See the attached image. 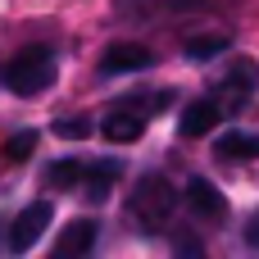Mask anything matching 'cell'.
I'll list each match as a JSON object with an SVG mask.
<instances>
[{
  "label": "cell",
  "instance_id": "obj_1",
  "mask_svg": "<svg viewBox=\"0 0 259 259\" xmlns=\"http://www.w3.org/2000/svg\"><path fill=\"white\" fill-rule=\"evenodd\" d=\"M55 77H59V64H55L50 46H27V50H18L14 59L0 64V82L14 96H41V91L55 87Z\"/></svg>",
  "mask_w": 259,
  "mask_h": 259
},
{
  "label": "cell",
  "instance_id": "obj_2",
  "mask_svg": "<svg viewBox=\"0 0 259 259\" xmlns=\"http://www.w3.org/2000/svg\"><path fill=\"white\" fill-rule=\"evenodd\" d=\"M178 209V187L164 178V173H146L127 200V219L141 228V232H159Z\"/></svg>",
  "mask_w": 259,
  "mask_h": 259
},
{
  "label": "cell",
  "instance_id": "obj_3",
  "mask_svg": "<svg viewBox=\"0 0 259 259\" xmlns=\"http://www.w3.org/2000/svg\"><path fill=\"white\" fill-rule=\"evenodd\" d=\"M50 219H55V209L46 205V200H36V205H27L18 219H14V228H9V250L14 255H23V250H32L41 237H46V228H50Z\"/></svg>",
  "mask_w": 259,
  "mask_h": 259
},
{
  "label": "cell",
  "instance_id": "obj_4",
  "mask_svg": "<svg viewBox=\"0 0 259 259\" xmlns=\"http://www.w3.org/2000/svg\"><path fill=\"white\" fill-rule=\"evenodd\" d=\"M150 64H155V55H150L146 46H132V41H114V46L100 55V73H105V77L141 73V68H150Z\"/></svg>",
  "mask_w": 259,
  "mask_h": 259
},
{
  "label": "cell",
  "instance_id": "obj_5",
  "mask_svg": "<svg viewBox=\"0 0 259 259\" xmlns=\"http://www.w3.org/2000/svg\"><path fill=\"white\" fill-rule=\"evenodd\" d=\"M219 118H223L219 96H200V100H191V105L182 109L178 132H182V137H205V132H214V123H219Z\"/></svg>",
  "mask_w": 259,
  "mask_h": 259
},
{
  "label": "cell",
  "instance_id": "obj_6",
  "mask_svg": "<svg viewBox=\"0 0 259 259\" xmlns=\"http://www.w3.org/2000/svg\"><path fill=\"white\" fill-rule=\"evenodd\" d=\"M187 205H191V214H200V219H228V196H223L209 178H191V182H187Z\"/></svg>",
  "mask_w": 259,
  "mask_h": 259
},
{
  "label": "cell",
  "instance_id": "obj_7",
  "mask_svg": "<svg viewBox=\"0 0 259 259\" xmlns=\"http://www.w3.org/2000/svg\"><path fill=\"white\" fill-rule=\"evenodd\" d=\"M141 132H146V114H127V109H114V114H105V123H100V137L114 141V146L141 141Z\"/></svg>",
  "mask_w": 259,
  "mask_h": 259
},
{
  "label": "cell",
  "instance_id": "obj_8",
  "mask_svg": "<svg viewBox=\"0 0 259 259\" xmlns=\"http://www.w3.org/2000/svg\"><path fill=\"white\" fill-rule=\"evenodd\" d=\"M96 223L91 219H77V223H68L64 232H59V241H55V255L59 259H77V255H87L91 246H96Z\"/></svg>",
  "mask_w": 259,
  "mask_h": 259
},
{
  "label": "cell",
  "instance_id": "obj_9",
  "mask_svg": "<svg viewBox=\"0 0 259 259\" xmlns=\"http://www.w3.org/2000/svg\"><path fill=\"white\" fill-rule=\"evenodd\" d=\"M255 91H259V68H255V59H237V64H232V73L223 77L219 96H237V100H246V96H255Z\"/></svg>",
  "mask_w": 259,
  "mask_h": 259
},
{
  "label": "cell",
  "instance_id": "obj_10",
  "mask_svg": "<svg viewBox=\"0 0 259 259\" xmlns=\"http://www.w3.org/2000/svg\"><path fill=\"white\" fill-rule=\"evenodd\" d=\"M219 155H223V159H255L259 155V137L255 132H223V137H219Z\"/></svg>",
  "mask_w": 259,
  "mask_h": 259
},
{
  "label": "cell",
  "instance_id": "obj_11",
  "mask_svg": "<svg viewBox=\"0 0 259 259\" xmlns=\"http://www.w3.org/2000/svg\"><path fill=\"white\" fill-rule=\"evenodd\" d=\"M46 182L59 187V191H68V187L87 182V164H82V159H55V164L46 168Z\"/></svg>",
  "mask_w": 259,
  "mask_h": 259
},
{
  "label": "cell",
  "instance_id": "obj_12",
  "mask_svg": "<svg viewBox=\"0 0 259 259\" xmlns=\"http://www.w3.org/2000/svg\"><path fill=\"white\" fill-rule=\"evenodd\" d=\"M223 50H228V36H196V41H187V55L191 59H214Z\"/></svg>",
  "mask_w": 259,
  "mask_h": 259
},
{
  "label": "cell",
  "instance_id": "obj_13",
  "mask_svg": "<svg viewBox=\"0 0 259 259\" xmlns=\"http://www.w3.org/2000/svg\"><path fill=\"white\" fill-rule=\"evenodd\" d=\"M55 137H64V141H82V137H91V118H82V114H73V118H55Z\"/></svg>",
  "mask_w": 259,
  "mask_h": 259
},
{
  "label": "cell",
  "instance_id": "obj_14",
  "mask_svg": "<svg viewBox=\"0 0 259 259\" xmlns=\"http://www.w3.org/2000/svg\"><path fill=\"white\" fill-rule=\"evenodd\" d=\"M32 150H36V132H32V127H23V132H14V137L5 141V155H9L14 164H18V159H27Z\"/></svg>",
  "mask_w": 259,
  "mask_h": 259
},
{
  "label": "cell",
  "instance_id": "obj_15",
  "mask_svg": "<svg viewBox=\"0 0 259 259\" xmlns=\"http://www.w3.org/2000/svg\"><path fill=\"white\" fill-rule=\"evenodd\" d=\"M123 173V159H96V164H87V182H114Z\"/></svg>",
  "mask_w": 259,
  "mask_h": 259
},
{
  "label": "cell",
  "instance_id": "obj_16",
  "mask_svg": "<svg viewBox=\"0 0 259 259\" xmlns=\"http://www.w3.org/2000/svg\"><path fill=\"white\" fill-rule=\"evenodd\" d=\"M246 241H250V246H259V214L250 219V228H246Z\"/></svg>",
  "mask_w": 259,
  "mask_h": 259
}]
</instances>
